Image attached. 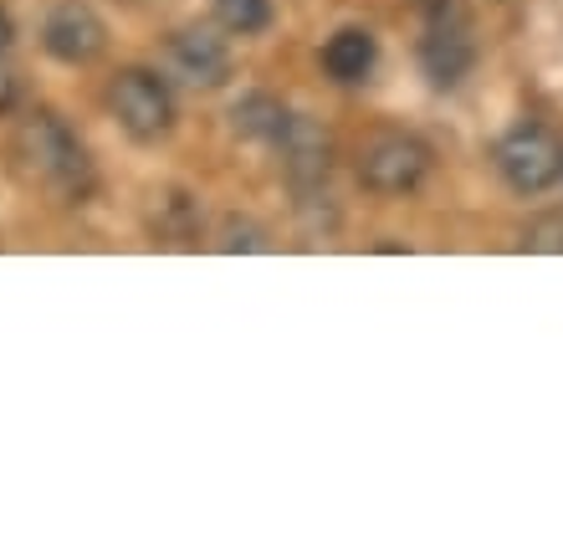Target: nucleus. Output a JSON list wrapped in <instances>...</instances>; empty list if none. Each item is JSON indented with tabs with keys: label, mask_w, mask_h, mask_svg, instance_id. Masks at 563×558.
<instances>
[{
	"label": "nucleus",
	"mask_w": 563,
	"mask_h": 558,
	"mask_svg": "<svg viewBox=\"0 0 563 558\" xmlns=\"http://www.w3.org/2000/svg\"><path fill=\"white\" fill-rule=\"evenodd\" d=\"M11 149H15L21 175H26L31 185L52 190L57 200H82V195H88L92 160H88V149H82V139H77L57 113H46V108L26 113L21 123H15V144Z\"/></svg>",
	"instance_id": "obj_1"
},
{
	"label": "nucleus",
	"mask_w": 563,
	"mask_h": 558,
	"mask_svg": "<svg viewBox=\"0 0 563 558\" xmlns=\"http://www.w3.org/2000/svg\"><path fill=\"white\" fill-rule=\"evenodd\" d=\"M430 144L405 129H379L369 133L354 154V175L369 195H410L420 190V179L430 175Z\"/></svg>",
	"instance_id": "obj_2"
},
{
	"label": "nucleus",
	"mask_w": 563,
	"mask_h": 558,
	"mask_svg": "<svg viewBox=\"0 0 563 558\" xmlns=\"http://www.w3.org/2000/svg\"><path fill=\"white\" fill-rule=\"evenodd\" d=\"M420 67L435 88H456L476 67L472 15L461 0H426V26H420Z\"/></svg>",
	"instance_id": "obj_3"
},
{
	"label": "nucleus",
	"mask_w": 563,
	"mask_h": 558,
	"mask_svg": "<svg viewBox=\"0 0 563 558\" xmlns=\"http://www.w3.org/2000/svg\"><path fill=\"white\" fill-rule=\"evenodd\" d=\"M108 113L119 118V129L139 144H154L175 129V92L159 73L148 67H123L113 83H108Z\"/></svg>",
	"instance_id": "obj_4"
},
{
	"label": "nucleus",
	"mask_w": 563,
	"mask_h": 558,
	"mask_svg": "<svg viewBox=\"0 0 563 558\" xmlns=\"http://www.w3.org/2000/svg\"><path fill=\"white\" fill-rule=\"evenodd\" d=\"M497 175L518 195H543L563 179V144L543 123H518L512 133L497 139Z\"/></svg>",
	"instance_id": "obj_5"
},
{
	"label": "nucleus",
	"mask_w": 563,
	"mask_h": 558,
	"mask_svg": "<svg viewBox=\"0 0 563 558\" xmlns=\"http://www.w3.org/2000/svg\"><path fill=\"white\" fill-rule=\"evenodd\" d=\"M169 73L190 88H225L231 83V42L216 26H179L169 36Z\"/></svg>",
	"instance_id": "obj_6"
},
{
	"label": "nucleus",
	"mask_w": 563,
	"mask_h": 558,
	"mask_svg": "<svg viewBox=\"0 0 563 558\" xmlns=\"http://www.w3.org/2000/svg\"><path fill=\"white\" fill-rule=\"evenodd\" d=\"M42 46L57 62H67V67H88V62L108 46V26L92 6H82V0H62L57 11L46 15Z\"/></svg>",
	"instance_id": "obj_7"
},
{
	"label": "nucleus",
	"mask_w": 563,
	"mask_h": 558,
	"mask_svg": "<svg viewBox=\"0 0 563 558\" xmlns=\"http://www.w3.org/2000/svg\"><path fill=\"white\" fill-rule=\"evenodd\" d=\"M277 154H282L287 179H292L302 195L318 190V185L328 179V169H333V139H328L312 118H297V113L287 118V129H282Z\"/></svg>",
	"instance_id": "obj_8"
},
{
	"label": "nucleus",
	"mask_w": 563,
	"mask_h": 558,
	"mask_svg": "<svg viewBox=\"0 0 563 558\" xmlns=\"http://www.w3.org/2000/svg\"><path fill=\"white\" fill-rule=\"evenodd\" d=\"M374 62H379V42H374L369 26H343L328 36L323 46V73L343 88H354V83H369Z\"/></svg>",
	"instance_id": "obj_9"
},
{
	"label": "nucleus",
	"mask_w": 563,
	"mask_h": 558,
	"mask_svg": "<svg viewBox=\"0 0 563 558\" xmlns=\"http://www.w3.org/2000/svg\"><path fill=\"white\" fill-rule=\"evenodd\" d=\"M287 103L282 98H272V92H246L236 108H231V129L241 133V139H256V144H277L282 129H287Z\"/></svg>",
	"instance_id": "obj_10"
},
{
	"label": "nucleus",
	"mask_w": 563,
	"mask_h": 558,
	"mask_svg": "<svg viewBox=\"0 0 563 558\" xmlns=\"http://www.w3.org/2000/svg\"><path fill=\"white\" fill-rule=\"evenodd\" d=\"M216 6V21L231 36H262L272 26V0H210Z\"/></svg>",
	"instance_id": "obj_11"
},
{
	"label": "nucleus",
	"mask_w": 563,
	"mask_h": 558,
	"mask_svg": "<svg viewBox=\"0 0 563 558\" xmlns=\"http://www.w3.org/2000/svg\"><path fill=\"white\" fill-rule=\"evenodd\" d=\"M522 251H563V216H538L522 226Z\"/></svg>",
	"instance_id": "obj_12"
},
{
	"label": "nucleus",
	"mask_w": 563,
	"mask_h": 558,
	"mask_svg": "<svg viewBox=\"0 0 563 558\" xmlns=\"http://www.w3.org/2000/svg\"><path fill=\"white\" fill-rule=\"evenodd\" d=\"M221 251H267V231L252 221H225Z\"/></svg>",
	"instance_id": "obj_13"
},
{
	"label": "nucleus",
	"mask_w": 563,
	"mask_h": 558,
	"mask_svg": "<svg viewBox=\"0 0 563 558\" xmlns=\"http://www.w3.org/2000/svg\"><path fill=\"white\" fill-rule=\"evenodd\" d=\"M11 42H15V21H11V11L0 6V57L11 52Z\"/></svg>",
	"instance_id": "obj_14"
},
{
	"label": "nucleus",
	"mask_w": 563,
	"mask_h": 558,
	"mask_svg": "<svg viewBox=\"0 0 563 558\" xmlns=\"http://www.w3.org/2000/svg\"><path fill=\"white\" fill-rule=\"evenodd\" d=\"M15 103V77L11 73H0V113Z\"/></svg>",
	"instance_id": "obj_15"
}]
</instances>
